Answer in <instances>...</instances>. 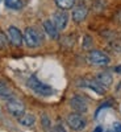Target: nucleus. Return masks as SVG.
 <instances>
[{
	"label": "nucleus",
	"instance_id": "nucleus-24",
	"mask_svg": "<svg viewBox=\"0 0 121 132\" xmlns=\"http://www.w3.org/2000/svg\"><path fill=\"white\" fill-rule=\"evenodd\" d=\"M118 17H121V12H120V15H118ZM120 21V23H121V20H118Z\"/></svg>",
	"mask_w": 121,
	"mask_h": 132
},
{
	"label": "nucleus",
	"instance_id": "nucleus-19",
	"mask_svg": "<svg viewBox=\"0 0 121 132\" xmlns=\"http://www.w3.org/2000/svg\"><path fill=\"white\" fill-rule=\"evenodd\" d=\"M91 44H92L91 37H90V36H84V42H83V46H84V48H90V46H91Z\"/></svg>",
	"mask_w": 121,
	"mask_h": 132
},
{
	"label": "nucleus",
	"instance_id": "nucleus-4",
	"mask_svg": "<svg viewBox=\"0 0 121 132\" xmlns=\"http://www.w3.org/2000/svg\"><path fill=\"white\" fill-rule=\"evenodd\" d=\"M7 110H8V112L15 116V118H21L24 114H25V106L24 103L18 101V99L16 98H11L7 101Z\"/></svg>",
	"mask_w": 121,
	"mask_h": 132
},
{
	"label": "nucleus",
	"instance_id": "nucleus-16",
	"mask_svg": "<svg viewBox=\"0 0 121 132\" xmlns=\"http://www.w3.org/2000/svg\"><path fill=\"white\" fill-rule=\"evenodd\" d=\"M55 4H57L58 8H61L63 11H67V9L74 7L75 0H55Z\"/></svg>",
	"mask_w": 121,
	"mask_h": 132
},
{
	"label": "nucleus",
	"instance_id": "nucleus-21",
	"mask_svg": "<svg viewBox=\"0 0 121 132\" xmlns=\"http://www.w3.org/2000/svg\"><path fill=\"white\" fill-rule=\"evenodd\" d=\"M115 131H116V132H121V124L115 123Z\"/></svg>",
	"mask_w": 121,
	"mask_h": 132
},
{
	"label": "nucleus",
	"instance_id": "nucleus-5",
	"mask_svg": "<svg viewBox=\"0 0 121 132\" xmlns=\"http://www.w3.org/2000/svg\"><path fill=\"white\" fill-rule=\"evenodd\" d=\"M24 41L29 48H37L41 45L42 37L34 28H26L24 32Z\"/></svg>",
	"mask_w": 121,
	"mask_h": 132
},
{
	"label": "nucleus",
	"instance_id": "nucleus-13",
	"mask_svg": "<svg viewBox=\"0 0 121 132\" xmlns=\"http://www.w3.org/2000/svg\"><path fill=\"white\" fill-rule=\"evenodd\" d=\"M18 123L23 127H33L36 123V118L32 114H24L21 118H18Z\"/></svg>",
	"mask_w": 121,
	"mask_h": 132
},
{
	"label": "nucleus",
	"instance_id": "nucleus-18",
	"mask_svg": "<svg viewBox=\"0 0 121 132\" xmlns=\"http://www.w3.org/2000/svg\"><path fill=\"white\" fill-rule=\"evenodd\" d=\"M7 44H8V38L5 37V35H4L3 32H0V49L5 48Z\"/></svg>",
	"mask_w": 121,
	"mask_h": 132
},
{
	"label": "nucleus",
	"instance_id": "nucleus-9",
	"mask_svg": "<svg viewBox=\"0 0 121 132\" xmlns=\"http://www.w3.org/2000/svg\"><path fill=\"white\" fill-rule=\"evenodd\" d=\"M78 86L80 87H87V89H91L92 91H95L99 95H104L105 94V89L99 83L96 79H84V81H79Z\"/></svg>",
	"mask_w": 121,
	"mask_h": 132
},
{
	"label": "nucleus",
	"instance_id": "nucleus-17",
	"mask_svg": "<svg viewBox=\"0 0 121 132\" xmlns=\"http://www.w3.org/2000/svg\"><path fill=\"white\" fill-rule=\"evenodd\" d=\"M41 123H42V127H43V129H45V131H48V132L51 131V123H50V119H49L48 115L43 114L41 116Z\"/></svg>",
	"mask_w": 121,
	"mask_h": 132
},
{
	"label": "nucleus",
	"instance_id": "nucleus-12",
	"mask_svg": "<svg viewBox=\"0 0 121 132\" xmlns=\"http://www.w3.org/2000/svg\"><path fill=\"white\" fill-rule=\"evenodd\" d=\"M95 79L100 83L104 89H107V87H109L112 85V82H113V78H112V75L109 74V73H107V71H103V73H99V74H96V77H95Z\"/></svg>",
	"mask_w": 121,
	"mask_h": 132
},
{
	"label": "nucleus",
	"instance_id": "nucleus-8",
	"mask_svg": "<svg viewBox=\"0 0 121 132\" xmlns=\"http://www.w3.org/2000/svg\"><path fill=\"white\" fill-rule=\"evenodd\" d=\"M7 33H8V41L12 44V45H15V46L23 45L24 36H23V33L20 32V29H17L16 27H9Z\"/></svg>",
	"mask_w": 121,
	"mask_h": 132
},
{
	"label": "nucleus",
	"instance_id": "nucleus-23",
	"mask_svg": "<svg viewBox=\"0 0 121 132\" xmlns=\"http://www.w3.org/2000/svg\"><path fill=\"white\" fill-rule=\"evenodd\" d=\"M95 132H103V128H101V127H97V128L95 129Z\"/></svg>",
	"mask_w": 121,
	"mask_h": 132
},
{
	"label": "nucleus",
	"instance_id": "nucleus-10",
	"mask_svg": "<svg viewBox=\"0 0 121 132\" xmlns=\"http://www.w3.org/2000/svg\"><path fill=\"white\" fill-rule=\"evenodd\" d=\"M87 15H88V9H87L86 5H78L75 7L74 11H72V20L75 21V23H82V21L87 17Z\"/></svg>",
	"mask_w": 121,
	"mask_h": 132
},
{
	"label": "nucleus",
	"instance_id": "nucleus-1",
	"mask_svg": "<svg viewBox=\"0 0 121 132\" xmlns=\"http://www.w3.org/2000/svg\"><path fill=\"white\" fill-rule=\"evenodd\" d=\"M28 86H29V89H32L36 94L42 95V96H49V95L54 94V90L51 89V87L45 85V83H42L36 75H32L28 79Z\"/></svg>",
	"mask_w": 121,
	"mask_h": 132
},
{
	"label": "nucleus",
	"instance_id": "nucleus-20",
	"mask_svg": "<svg viewBox=\"0 0 121 132\" xmlns=\"http://www.w3.org/2000/svg\"><path fill=\"white\" fill-rule=\"evenodd\" d=\"M50 132H67V131H66L62 126L58 124V126H55V127H53V129H51Z\"/></svg>",
	"mask_w": 121,
	"mask_h": 132
},
{
	"label": "nucleus",
	"instance_id": "nucleus-15",
	"mask_svg": "<svg viewBox=\"0 0 121 132\" xmlns=\"http://www.w3.org/2000/svg\"><path fill=\"white\" fill-rule=\"evenodd\" d=\"M4 4L7 8L13 9V11H18L23 8V2L21 0H4Z\"/></svg>",
	"mask_w": 121,
	"mask_h": 132
},
{
	"label": "nucleus",
	"instance_id": "nucleus-7",
	"mask_svg": "<svg viewBox=\"0 0 121 132\" xmlns=\"http://www.w3.org/2000/svg\"><path fill=\"white\" fill-rule=\"evenodd\" d=\"M70 106L71 108L74 110L75 112H79V114H84L87 112V110H88V106H87V102L86 99L80 95H75L70 99Z\"/></svg>",
	"mask_w": 121,
	"mask_h": 132
},
{
	"label": "nucleus",
	"instance_id": "nucleus-6",
	"mask_svg": "<svg viewBox=\"0 0 121 132\" xmlns=\"http://www.w3.org/2000/svg\"><path fill=\"white\" fill-rule=\"evenodd\" d=\"M53 24L55 25V28L58 30H63L66 28V25H67L69 23V15L66 11L61 9V11H57V12L53 13Z\"/></svg>",
	"mask_w": 121,
	"mask_h": 132
},
{
	"label": "nucleus",
	"instance_id": "nucleus-11",
	"mask_svg": "<svg viewBox=\"0 0 121 132\" xmlns=\"http://www.w3.org/2000/svg\"><path fill=\"white\" fill-rule=\"evenodd\" d=\"M42 25H43V29H45V32L49 35V37L50 38H53V40H57L58 37H59V30L55 28V25L53 24V21L51 20H45L42 23Z\"/></svg>",
	"mask_w": 121,
	"mask_h": 132
},
{
	"label": "nucleus",
	"instance_id": "nucleus-2",
	"mask_svg": "<svg viewBox=\"0 0 121 132\" xmlns=\"http://www.w3.org/2000/svg\"><path fill=\"white\" fill-rule=\"evenodd\" d=\"M87 60H88L90 63L96 65V66H107L111 62V58H109L108 54H105L101 50H91L87 56Z\"/></svg>",
	"mask_w": 121,
	"mask_h": 132
},
{
	"label": "nucleus",
	"instance_id": "nucleus-3",
	"mask_svg": "<svg viewBox=\"0 0 121 132\" xmlns=\"http://www.w3.org/2000/svg\"><path fill=\"white\" fill-rule=\"evenodd\" d=\"M66 122H67V126L74 131H83L87 127V120L79 112L70 114L67 118H66Z\"/></svg>",
	"mask_w": 121,
	"mask_h": 132
},
{
	"label": "nucleus",
	"instance_id": "nucleus-14",
	"mask_svg": "<svg viewBox=\"0 0 121 132\" xmlns=\"http://www.w3.org/2000/svg\"><path fill=\"white\" fill-rule=\"evenodd\" d=\"M0 98L5 99V101H8V99H11V98H15L12 90H11L3 81H0Z\"/></svg>",
	"mask_w": 121,
	"mask_h": 132
},
{
	"label": "nucleus",
	"instance_id": "nucleus-22",
	"mask_svg": "<svg viewBox=\"0 0 121 132\" xmlns=\"http://www.w3.org/2000/svg\"><path fill=\"white\" fill-rule=\"evenodd\" d=\"M115 71L118 73V74H121V65H120V66H116V68H115Z\"/></svg>",
	"mask_w": 121,
	"mask_h": 132
}]
</instances>
